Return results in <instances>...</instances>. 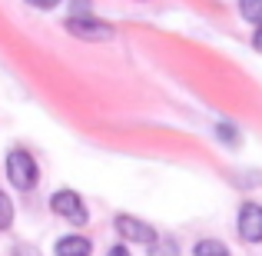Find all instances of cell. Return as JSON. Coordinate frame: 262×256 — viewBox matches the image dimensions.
<instances>
[{"label": "cell", "mask_w": 262, "mask_h": 256, "mask_svg": "<svg viewBox=\"0 0 262 256\" xmlns=\"http://www.w3.org/2000/svg\"><path fill=\"white\" fill-rule=\"evenodd\" d=\"M37 160H33L27 150H10L7 153V180H10L17 190H33L37 186Z\"/></svg>", "instance_id": "obj_1"}, {"label": "cell", "mask_w": 262, "mask_h": 256, "mask_svg": "<svg viewBox=\"0 0 262 256\" xmlns=\"http://www.w3.org/2000/svg\"><path fill=\"white\" fill-rule=\"evenodd\" d=\"M50 210L57 213V216L70 220V223H80V226H83L86 220H90V213H86L83 200H80L73 190H60V193H53V200H50Z\"/></svg>", "instance_id": "obj_2"}, {"label": "cell", "mask_w": 262, "mask_h": 256, "mask_svg": "<svg viewBox=\"0 0 262 256\" xmlns=\"http://www.w3.org/2000/svg\"><path fill=\"white\" fill-rule=\"evenodd\" d=\"M67 30L80 40H110L113 37V27L100 24V20H93V17H70L67 20Z\"/></svg>", "instance_id": "obj_3"}, {"label": "cell", "mask_w": 262, "mask_h": 256, "mask_svg": "<svg viewBox=\"0 0 262 256\" xmlns=\"http://www.w3.org/2000/svg\"><path fill=\"white\" fill-rule=\"evenodd\" d=\"M239 237L249 243H262V206L259 203H246L239 210Z\"/></svg>", "instance_id": "obj_4"}, {"label": "cell", "mask_w": 262, "mask_h": 256, "mask_svg": "<svg viewBox=\"0 0 262 256\" xmlns=\"http://www.w3.org/2000/svg\"><path fill=\"white\" fill-rule=\"evenodd\" d=\"M116 233L126 237V240H133V243H153V240H156L153 226L140 223L136 216H116Z\"/></svg>", "instance_id": "obj_5"}, {"label": "cell", "mask_w": 262, "mask_h": 256, "mask_svg": "<svg viewBox=\"0 0 262 256\" xmlns=\"http://www.w3.org/2000/svg\"><path fill=\"white\" fill-rule=\"evenodd\" d=\"M90 240L86 237H63L57 240V256H90Z\"/></svg>", "instance_id": "obj_6"}, {"label": "cell", "mask_w": 262, "mask_h": 256, "mask_svg": "<svg viewBox=\"0 0 262 256\" xmlns=\"http://www.w3.org/2000/svg\"><path fill=\"white\" fill-rule=\"evenodd\" d=\"M239 13H243V20H249V24H262V0H239Z\"/></svg>", "instance_id": "obj_7"}, {"label": "cell", "mask_w": 262, "mask_h": 256, "mask_svg": "<svg viewBox=\"0 0 262 256\" xmlns=\"http://www.w3.org/2000/svg\"><path fill=\"white\" fill-rule=\"evenodd\" d=\"M196 256H229V250H226L219 240H199V243H196Z\"/></svg>", "instance_id": "obj_8"}, {"label": "cell", "mask_w": 262, "mask_h": 256, "mask_svg": "<svg viewBox=\"0 0 262 256\" xmlns=\"http://www.w3.org/2000/svg\"><path fill=\"white\" fill-rule=\"evenodd\" d=\"M149 256H179V246L173 243V240H166V237H156L153 240V246H149Z\"/></svg>", "instance_id": "obj_9"}, {"label": "cell", "mask_w": 262, "mask_h": 256, "mask_svg": "<svg viewBox=\"0 0 262 256\" xmlns=\"http://www.w3.org/2000/svg\"><path fill=\"white\" fill-rule=\"evenodd\" d=\"M13 223V203L7 200V193L0 190V230H10Z\"/></svg>", "instance_id": "obj_10"}, {"label": "cell", "mask_w": 262, "mask_h": 256, "mask_svg": "<svg viewBox=\"0 0 262 256\" xmlns=\"http://www.w3.org/2000/svg\"><path fill=\"white\" fill-rule=\"evenodd\" d=\"M219 133L226 136V143H239V133H236V130H229V127H226V123H223V127H219Z\"/></svg>", "instance_id": "obj_11"}, {"label": "cell", "mask_w": 262, "mask_h": 256, "mask_svg": "<svg viewBox=\"0 0 262 256\" xmlns=\"http://www.w3.org/2000/svg\"><path fill=\"white\" fill-rule=\"evenodd\" d=\"M30 7H40V10H50V7H57L60 0H27Z\"/></svg>", "instance_id": "obj_12"}, {"label": "cell", "mask_w": 262, "mask_h": 256, "mask_svg": "<svg viewBox=\"0 0 262 256\" xmlns=\"http://www.w3.org/2000/svg\"><path fill=\"white\" fill-rule=\"evenodd\" d=\"M252 47H256V50L262 53V24L256 27V33H252Z\"/></svg>", "instance_id": "obj_13"}, {"label": "cell", "mask_w": 262, "mask_h": 256, "mask_svg": "<svg viewBox=\"0 0 262 256\" xmlns=\"http://www.w3.org/2000/svg\"><path fill=\"white\" fill-rule=\"evenodd\" d=\"M110 256H129V253H126V246H113V250H110Z\"/></svg>", "instance_id": "obj_14"}]
</instances>
